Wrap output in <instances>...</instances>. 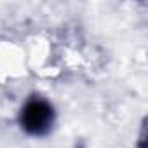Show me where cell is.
<instances>
[{
  "label": "cell",
  "mask_w": 148,
  "mask_h": 148,
  "mask_svg": "<svg viewBox=\"0 0 148 148\" xmlns=\"http://www.w3.org/2000/svg\"><path fill=\"white\" fill-rule=\"evenodd\" d=\"M18 122H19V127L28 136H33V138L47 136L56 124V108L49 99L38 94H33L21 106Z\"/></svg>",
  "instance_id": "cell-1"
}]
</instances>
